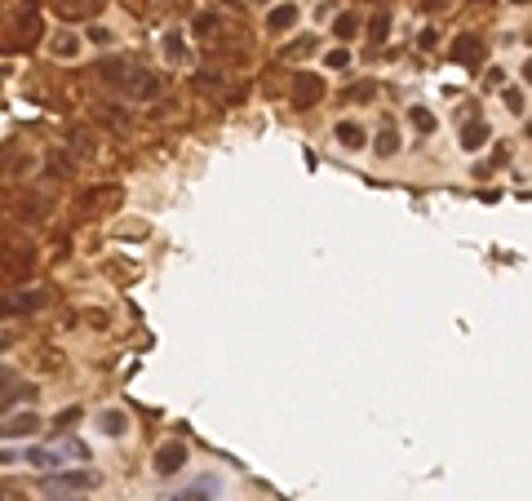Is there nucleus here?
Wrapping results in <instances>:
<instances>
[{
	"label": "nucleus",
	"mask_w": 532,
	"mask_h": 501,
	"mask_svg": "<svg viewBox=\"0 0 532 501\" xmlns=\"http://www.w3.org/2000/svg\"><path fill=\"white\" fill-rule=\"evenodd\" d=\"M98 76L111 84L116 93H125L129 102H151V98H160V76H155V71L129 67V63H102Z\"/></svg>",
	"instance_id": "1"
},
{
	"label": "nucleus",
	"mask_w": 532,
	"mask_h": 501,
	"mask_svg": "<svg viewBox=\"0 0 532 501\" xmlns=\"http://www.w3.org/2000/svg\"><path fill=\"white\" fill-rule=\"evenodd\" d=\"M191 461V453H187V444L182 439H169V444H160L155 448V457H151V466H155V475L160 479H169V475H178Z\"/></svg>",
	"instance_id": "2"
},
{
	"label": "nucleus",
	"mask_w": 532,
	"mask_h": 501,
	"mask_svg": "<svg viewBox=\"0 0 532 501\" xmlns=\"http://www.w3.org/2000/svg\"><path fill=\"white\" fill-rule=\"evenodd\" d=\"M45 488H49V493H89V488H98V475L93 470H67V475H49V479H45Z\"/></svg>",
	"instance_id": "3"
},
{
	"label": "nucleus",
	"mask_w": 532,
	"mask_h": 501,
	"mask_svg": "<svg viewBox=\"0 0 532 501\" xmlns=\"http://www.w3.org/2000/svg\"><path fill=\"white\" fill-rule=\"evenodd\" d=\"M320 98H324V80L315 76V71H297V80H293V107L311 111V107H320Z\"/></svg>",
	"instance_id": "4"
},
{
	"label": "nucleus",
	"mask_w": 532,
	"mask_h": 501,
	"mask_svg": "<svg viewBox=\"0 0 532 501\" xmlns=\"http://www.w3.org/2000/svg\"><path fill=\"white\" fill-rule=\"evenodd\" d=\"M448 58H453V63H483V40H479V36L475 31H466V36H457V40L448 45Z\"/></svg>",
	"instance_id": "5"
},
{
	"label": "nucleus",
	"mask_w": 532,
	"mask_h": 501,
	"mask_svg": "<svg viewBox=\"0 0 532 501\" xmlns=\"http://www.w3.org/2000/svg\"><path fill=\"white\" fill-rule=\"evenodd\" d=\"M36 431H40V417H36V413H18V417L0 422V439H31Z\"/></svg>",
	"instance_id": "6"
},
{
	"label": "nucleus",
	"mask_w": 532,
	"mask_h": 501,
	"mask_svg": "<svg viewBox=\"0 0 532 501\" xmlns=\"http://www.w3.org/2000/svg\"><path fill=\"white\" fill-rule=\"evenodd\" d=\"M14 298V315H36L49 307V288H22V293H9Z\"/></svg>",
	"instance_id": "7"
},
{
	"label": "nucleus",
	"mask_w": 532,
	"mask_h": 501,
	"mask_svg": "<svg viewBox=\"0 0 532 501\" xmlns=\"http://www.w3.org/2000/svg\"><path fill=\"white\" fill-rule=\"evenodd\" d=\"M36 399V386L31 382H9V390H0V413L18 408V404H31Z\"/></svg>",
	"instance_id": "8"
},
{
	"label": "nucleus",
	"mask_w": 532,
	"mask_h": 501,
	"mask_svg": "<svg viewBox=\"0 0 532 501\" xmlns=\"http://www.w3.org/2000/svg\"><path fill=\"white\" fill-rule=\"evenodd\" d=\"M217 488H222V484H217L213 475H204V479H196L191 488H182V493H178L173 501H213V497H217Z\"/></svg>",
	"instance_id": "9"
},
{
	"label": "nucleus",
	"mask_w": 532,
	"mask_h": 501,
	"mask_svg": "<svg viewBox=\"0 0 532 501\" xmlns=\"http://www.w3.org/2000/svg\"><path fill=\"white\" fill-rule=\"evenodd\" d=\"M488 138H492V133H488V125H483V120L470 116L466 125H462V146H466V151H479V146H488Z\"/></svg>",
	"instance_id": "10"
},
{
	"label": "nucleus",
	"mask_w": 532,
	"mask_h": 501,
	"mask_svg": "<svg viewBox=\"0 0 532 501\" xmlns=\"http://www.w3.org/2000/svg\"><path fill=\"white\" fill-rule=\"evenodd\" d=\"M31 262H36V253H31V249H22V253H5V258H0V275H27V271H31Z\"/></svg>",
	"instance_id": "11"
},
{
	"label": "nucleus",
	"mask_w": 532,
	"mask_h": 501,
	"mask_svg": "<svg viewBox=\"0 0 532 501\" xmlns=\"http://www.w3.org/2000/svg\"><path fill=\"white\" fill-rule=\"evenodd\" d=\"M293 22H297V5H275L271 14H266V31H275V36H280V31L293 27Z\"/></svg>",
	"instance_id": "12"
},
{
	"label": "nucleus",
	"mask_w": 532,
	"mask_h": 501,
	"mask_svg": "<svg viewBox=\"0 0 532 501\" xmlns=\"http://www.w3.org/2000/svg\"><path fill=\"white\" fill-rule=\"evenodd\" d=\"M333 138H337V142H342V146H346V151H359V146H364V142H368V133H364V129H359V125H350V120H342V125H337V129H333Z\"/></svg>",
	"instance_id": "13"
},
{
	"label": "nucleus",
	"mask_w": 532,
	"mask_h": 501,
	"mask_svg": "<svg viewBox=\"0 0 532 501\" xmlns=\"http://www.w3.org/2000/svg\"><path fill=\"white\" fill-rule=\"evenodd\" d=\"M98 426H102V435H111V439H120V435L129 431V417H125V413H120V408H107L102 417H98Z\"/></svg>",
	"instance_id": "14"
},
{
	"label": "nucleus",
	"mask_w": 532,
	"mask_h": 501,
	"mask_svg": "<svg viewBox=\"0 0 532 501\" xmlns=\"http://www.w3.org/2000/svg\"><path fill=\"white\" fill-rule=\"evenodd\" d=\"M22 461H31L36 470H58V466H63V453H58V448H54V453H45V448H31V453L22 457Z\"/></svg>",
	"instance_id": "15"
},
{
	"label": "nucleus",
	"mask_w": 532,
	"mask_h": 501,
	"mask_svg": "<svg viewBox=\"0 0 532 501\" xmlns=\"http://www.w3.org/2000/svg\"><path fill=\"white\" fill-rule=\"evenodd\" d=\"M45 169H49L54 178H71V174H76V160H71L67 151H49V160H45Z\"/></svg>",
	"instance_id": "16"
},
{
	"label": "nucleus",
	"mask_w": 532,
	"mask_h": 501,
	"mask_svg": "<svg viewBox=\"0 0 532 501\" xmlns=\"http://www.w3.org/2000/svg\"><path fill=\"white\" fill-rule=\"evenodd\" d=\"M164 54H169V63H182V58H187V40H182V31H169V36H164Z\"/></svg>",
	"instance_id": "17"
},
{
	"label": "nucleus",
	"mask_w": 532,
	"mask_h": 501,
	"mask_svg": "<svg viewBox=\"0 0 532 501\" xmlns=\"http://www.w3.org/2000/svg\"><path fill=\"white\" fill-rule=\"evenodd\" d=\"M355 31H359V18L355 14H337L333 18V36H337V40H350Z\"/></svg>",
	"instance_id": "18"
},
{
	"label": "nucleus",
	"mask_w": 532,
	"mask_h": 501,
	"mask_svg": "<svg viewBox=\"0 0 532 501\" xmlns=\"http://www.w3.org/2000/svg\"><path fill=\"white\" fill-rule=\"evenodd\" d=\"M54 54H58V58H76V54H80V36L63 31V36L54 40Z\"/></svg>",
	"instance_id": "19"
},
{
	"label": "nucleus",
	"mask_w": 532,
	"mask_h": 501,
	"mask_svg": "<svg viewBox=\"0 0 532 501\" xmlns=\"http://www.w3.org/2000/svg\"><path fill=\"white\" fill-rule=\"evenodd\" d=\"M373 93H377V84L364 80V84H350V89H346L342 98H346V102H373Z\"/></svg>",
	"instance_id": "20"
},
{
	"label": "nucleus",
	"mask_w": 532,
	"mask_h": 501,
	"mask_svg": "<svg viewBox=\"0 0 532 501\" xmlns=\"http://www.w3.org/2000/svg\"><path fill=\"white\" fill-rule=\"evenodd\" d=\"M386 31H391V14H377V18L368 22V40H373V45H382Z\"/></svg>",
	"instance_id": "21"
},
{
	"label": "nucleus",
	"mask_w": 532,
	"mask_h": 501,
	"mask_svg": "<svg viewBox=\"0 0 532 501\" xmlns=\"http://www.w3.org/2000/svg\"><path fill=\"white\" fill-rule=\"evenodd\" d=\"M399 151V133L395 129H382L377 133V155H395Z\"/></svg>",
	"instance_id": "22"
},
{
	"label": "nucleus",
	"mask_w": 532,
	"mask_h": 501,
	"mask_svg": "<svg viewBox=\"0 0 532 501\" xmlns=\"http://www.w3.org/2000/svg\"><path fill=\"white\" fill-rule=\"evenodd\" d=\"M315 49H320V40H315V36H302V40H293V45H288V58H306V54H315Z\"/></svg>",
	"instance_id": "23"
},
{
	"label": "nucleus",
	"mask_w": 532,
	"mask_h": 501,
	"mask_svg": "<svg viewBox=\"0 0 532 501\" xmlns=\"http://www.w3.org/2000/svg\"><path fill=\"white\" fill-rule=\"evenodd\" d=\"M76 422H80V408H67V413H58V417H54V435H67V431H71Z\"/></svg>",
	"instance_id": "24"
},
{
	"label": "nucleus",
	"mask_w": 532,
	"mask_h": 501,
	"mask_svg": "<svg viewBox=\"0 0 532 501\" xmlns=\"http://www.w3.org/2000/svg\"><path fill=\"white\" fill-rule=\"evenodd\" d=\"M408 116H413V125H417L421 133H435V116L426 111V107H408Z\"/></svg>",
	"instance_id": "25"
},
{
	"label": "nucleus",
	"mask_w": 532,
	"mask_h": 501,
	"mask_svg": "<svg viewBox=\"0 0 532 501\" xmlns=\"http://www.w3.org/2000/svg\"><path fill=\"white\" fill-rule=\"evenodd\" d=\"M506 107H510L515 116H524V111H528V98H524V89H515V84H510V89H506Z\"/></svg>",
	"instance_id": "26"
},
{
	"label": "nucleus",
	"mask_w": 532,
	"mask_h": 501,
	"mask_svg": "<svg viewBox=\"0 0 532 501\" xmlns=\"http://www.w3.org/2000/svg\"><path fill=\"white\" fill-rule=\"evenodd\" d=\"M324 63H329V71H346L350 67V54H346V49H329V58H324Z\"/></svg>",
	"instance_id": "27"
},
{
	"label": "nucleus",
	"mask_w": 532,
	"mask_h": 501,
	"mask_svg": "<svg viewBox=\"0 0 532 501\" xmlns=\"http://www.w3.org/2000/svg\"><path fill=\"white\" fill-rule=\"evenodd\" d=\"M191 89H204V93H217V89H222V80H217V76H191Z\"/></svg>",
	"instance_id": "28"
},
{
	"label": "nucleus",
	"mask_w": 532,
	"mask_h": 501,
	"mask_svg": "<svg viewBox=\"0 0 532 501\" xmlns=\"http://www.w3.org/2000/svg\"><path fill=\"white\" fill-rule=\"evenodd\" d=\"M191 31H196V36H209V31H217V18H213V14H200L196 22H191Z\"/></svg>",
	"instance_id": "29"
},
{
	"label": "nucleus",
	"mask_w": 532,
	"mask_h": 501,
	"mask_svg": "<svg viewBox=\"0 0 532 501\" xmlns=\"http://www.w3.org/2000/svg\"><path fill=\"white\" fill-rule=\"evenodd\" d=\"M0 501H27V493H22V488H9V484H0Z\"/></svg>",
	"instance_id": "30"
},
{
	"label": "nucleus",
	"mask_w": 532,
	"mask_h": 501,
	"mask_svg": "<svg viewBox=\"0 0 532 501\" xmlns=\"http://www.w3.org/2000/svg\"><path fill=\"white\" fill-rule=\"evenodd\" d=\"M89 40H93V45H111V40H116V36H111V31H107V27H89Z\"/></svg>",
	"instance_id": "31"
},
{
	"label": "nucleus",
	"mask_w": 532,
	"mask_h": 501,
	"mask_svg": "<svg viewBox=\"0 0 532 501\" xmlns=\"http://www.w3.org/2000/svg\"><path fill=\"white\" fill-rule=\"evenodd\" d=\"M417 45H421V49H435V45H439V31H421Z\"/></svg>",
	"instance_id": "32"
},
{
	"label": "nucleus",
	"mask_w": 532,
	"mask_h": 501,
	"mask_svg": "<svg viewBox=\"0 0 532 501\" xmlns=\"http://www.w3.org/2000/svg\"><path fill=\"white\" fill-rule=\"evenodd\" d=\"M9 315H14V298H9V293H0V320H9Z\"/></svg>",
	"instance_id": "33"
},
{
	"label": "nucleus",
	"mask_w": 532,
	"mask_h": 501,
	"mask_svg": "<svg viewBox=\"0 0 532 501\" xmlns=\"http://www.w3.org/2000/svg\"><path fill=\"white\" fill-rule=\"evenodd\" d=\"M9 382H14V373H9V369H0V390H5Z\"/></svg>",
	"instance_id": "34"
},
{
	"label": "nucleus",
	"mask_w": 532,
	"mask_h": 501,
	"mask_svg": "<svg viewBox=\"0 0 532 501\" xmlns=\"http://www.w3.org/2000/svg\"><path fill=\"white\" fill-rule=\"evenodd\" d=\"M5 346H14V337H9V333H0V350H5Z\"/></svg>",
	"instance_id": "35"
}]
</instances>
